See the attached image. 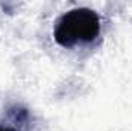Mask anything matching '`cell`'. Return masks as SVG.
<instances>
[{"instance_id": "cell-1", "label": "cell", "mask_w": 132, "mask_h": 131, "mask_svg": "<svg viewBox=\"0 0 132 131\" xmlns=\"http://www.w3.org/2000/svg\"><path fill=\"white\" fill-rule=\"evenodd\" d=\"M100 33V17L94 9L74 8L65 12L55 25L54 37L62 46H74L75 43H89Z\"/></svg>"}, {"instance_id": "cell-2", "label": "cell", "mask_w": 132, "mask_h": 131, "mask_svg": "<svg viewBox=\"0 0 132 131\" xmlns=\"http://www.w3.org/2000/svg\"><path fill=\"white\" fill-rule=\"evenodd\" d=\"M0 131H15L14 128H9V127H0Z\"/></svg>"}]
</instances>
